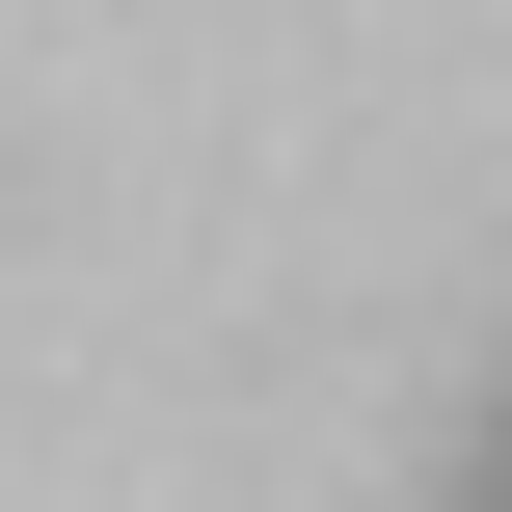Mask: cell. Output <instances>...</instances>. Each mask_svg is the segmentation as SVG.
Listing matches in <instances>:
<instances>
[{
	"label": "cell",
	"mask_w": 512,
	"mask_h": 512,
	"mask_svg": "<svg viewBox=\"0 0 512 512\" xmlns=\"http://www.w3.org/2000/svg\"><path fill=\"white\" fill-rule=\"evenodd\" d=\"M486 486H512V432H486Z\"/></svg>",
	"instance_id": "cell-1"
},
{
	"label": "cell",
	"mask_w": 512,
	"mask_h": 512,
	"mask_svg": "<svg viewBox=\"0 0 512 512\" xmlns=\"http://www.w3.org/2000/svg\"><path fill=\"white\" fill-rule=\"evenodd\" d=\"M459 512H512V486H459Z\"/></svg>",
	"instance_id": "cell-2"
}]
</instances>
